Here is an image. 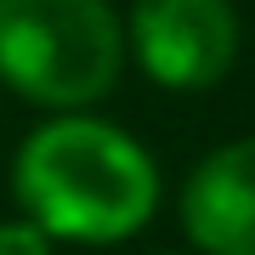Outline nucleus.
I'll return each instance as SVG.
<instances>
[{"label": "nucleus", "mask_w": 255, "mask_h": 255, "mask_svg": "<svg viewBox=\"0 0 255 255\" xmlns=\"http://www.w3.org/2000/svg\"><path fill=\"white\" fill-rule=\"evenodd\" d=\"M11 193L51 244L63 238L102 250L153 221L159 164L130 130L91 114H63L17 147Z\"/></svg>", "instance_id": "nucleus-1"}, {"label": "nucleus", "mask_w": 255, "mask_h": 255, "mask_svg": "<svg viewBox=\"0 0 255 255\" xmlns=\"http://www.w3.org/2000/svg\"><path fill=\"white\" fill-rule=\"evenodd\" d=\"M125 34L108 0H0V85L51 114H80L114 91Z\"/></svg>", "instance_id": "nucleus-2"}, {"label": "nucleus", "mask_w": 255, "mask_h": 255, "mask_svg": "<svg viewBox=\"0 0 255 255\" xmlns=\"http://www.w3.org/2000/svg\"><path fill=\"white\" fill-rule=\"evenodd\" d=\"M130 51L164 91H204L238 57L233 0H130Z\"/></svg>", "instance_id": "nucleus-3"}, {"label": "nucleus", "mask_w": 255, "mask_h": 255, "mask_svg": "<svg viewBox=\"0 0 255 255\" xmlns=\"http://www.w3.org/2000/svg\"><path fill=\"white\" fill-rule=\"evenodd\" d=\"M182 227L204 255H255V136L221 142L182 187Z\"/></svg>", "instance_id": "nucleus-4"}, {"label": "nucleus", "mask_w": 255, "mask_h": 255, "mask_svg": "<svg viewBox=\"0 0 255 255\" xmlns=\"http://www.w3.org/2000/svg\"><path fill=\"white\" fill-rule=\"evenodd\" d=\"M0 255H51V238L34 221H0Z\"/></svg>", "instance_id": "nucleus-5"}]
</instances>
